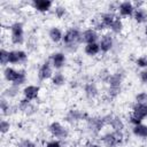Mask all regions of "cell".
<instances>
[{
	"instance_id": "1",
	"label": "cell",
	"mask_w": 147,
	"mask_h": 147,
	"mask_svg": "<svg viewBox=\"0 0 147 147\" xmlns=\"http://www.w3.org/2000/svg\"><path fill=\"white\" fill-rule=\"evenodd\" d=\"M82 29L79 26L72 25L69 26L63 34L62 39V47L68 53H76L82 45Z\"/></svg>"
},
{
	"instance_id": "2",
	"label": "cell",
	"mask_w": 147,
	"mask_h": 147,
	"mask_svg": "<svg viewBox=\"0 0 147 147\" xmlns=\"http://www.w3.org/2000/svg\"><path fill=\"white\" fill-rule=\"evenodd\" d=\"M84 123H85V132L92 138H99L101 131L106 126L103 117L98 115H90Z\"/></svg>"
},
{
	"instance_id": "3",
	"label": "cell",
	"mask_w": 147,
	"mask_h": 147,
	"mask_svg": "<svg viewBox=\"0 0 147 147\" xmlns=\"http://www.w3.org/2000/svg\"><path fill=\"white\" fill-rule=\"evenodd\" d=\"M8 30H9V40L11 45L22 46L25 42V30L23 22L15 21L10 23Z\"/></svg>"
},
{
	"instance_id": "4",
	"label": "cell",
	"mask_w": 147,
	"mask_h": 147,
	"mask_svg": "<svg viewBox=\"0 0 147 147\" xmlns=\"http://www.w3.org/2000/svg\"><path fill=\"white\" fill-rule=\"evenodd\" d=\"M147 118V105L133 102L131 106V113L127 117V122L133 126L144 123Z\"/></svg>"
},
{
	"instance_id": "5",
	"label": "cell",
	"mask_w": 147,
	"mask_h": 147,
	"mask_svg": "<svg viewBox=\"0 0 147 147\" xmlns=\"http://www.w3.org/2000/svg\"><path fill=\"white\" fill-rule=\"evenodd\" d=\"M99 140L103 147H119L124 140L125 136L124 132H116V131H107L99 137Z\"/></svg>"
},
{
	"instance_id": "6",
	"label": "cell",
	"mask_w": 147,
	"mask_h": 147,
	"mask_svg": "<svg viewBox=\"0 0 147 147\" xmlns=\"http://www.w3.org/2000/svg\"><path fill=\"white\" fill-rule=\"evenodd\" d=\"M47 130H48V133L51 134V137L53 139H57V140H61V141L67 140L70 136V129L67 125L59 122V121L51 122Z\"/></svg>"
},
{
	"instance_id": "7",
	"label": "cell",
	"mask_w": 147,
	"mask_h": 147,
	"mask_svg": "<svg viewBox=\"0 0 147 147\" xmlns=\"http://www.w3.org/2000/svg\"><path fill=\"white\" fill-rule=\"evenodd\" d=\"M90 114L83 109L79 108H70L67 110V113L63 116V121L69 125H77L82 122H85L88 118Z\"/></svg>"
},
{
	"instance_id": "8",
	"label": "cell",
	"mask_w": 147,
	"mask_h": 147,
	"mask_svg": "<svg viewBox=\"0 0 147 147\" xmlns=\"http://www.w3.org/2000/svg\"><path fill=\"white\" fill-rule=\"evenodd\" d=\"M29 61L28 52L24 49L15 48L9 52V64L13 67H23Z\"/></svg>"
},
{
	"instance_id": "9",
	"label": "cell",
	"mask_w": 147,
	"mask_h": 147,
	"mask_svg": "<svg viewBox=\"0 0 147 147\" xmlns=\"http://www.w3.org/2000/svg\"><path fill=\"white\" fill-rule=\"evenodd\" d=\"M83 93L87 100H90V101L96 100L100 95V90H99L96 82L94 79L87 78L83 84Z\"/></svg>"
},
{
	"instance_id": "10",
	"label": "cell",
	"mask_w": 147,
	"mask_h": 147,
	"mask_svg": "<svg viewBox=\"0 0 147 147\" xmlns=\"http://www.w3.org/2000/svg\"><path fill=\"white\" fill-rule=\"evenodd\" d=\"M17 107H18V113L23 114L26 117L34 116L38 113V110H39V107L33 101L26 100L24 98H22V99H20L17 101Z\"/></svg>"
},
{
	"instance_id": "11",
	"label": "cell",
	"mask_w": 147,
	"mask_h": 147,
	"mask_svg": "<svg viewBox=\"0 0 147 147\" xmlns=\"http://www.w3.org/2000/svg\"><path fill=\"white\" fill-rule=\"evenodd\" d=\"M126 77V71L124 68H117L114 72L110 74L106 85L109 87H118V88H123V83L124 79Z\"/></svg>"
},
{
	"instance_id": "12",
	"label": "cell",
	"mask_w": 147,
	"mask_h": 147,
	"mask_svg": "<svg viewBox=\"0 0 147 147\" xmlns=\"http://www.w3.org/2000/svg\"><path fill=\"white\" fill-rule=\"evenodd\" d=\"M115 42H116V39H115L113 33H110V32L101 33L100 39H99V46H100L101 53L102 54H108V53L113 52Z\"/></svg>"
},
{
	"instance_id": "13",
	"label": "cell",
	"mask_w": 147,
	"mask_h": 147,
	"mask_svg": "<svg viewBox=\"0 0 147 147\" xmlns=\"http://www.w3.org/2000/svg\"><path fill=\"white\" fill-rule=\"evenodd\" d=\"M48 60L55 71L62 70L67 64V54L62 51H55L49 54Z\"/></svg>"
},
{
	"instance_id": "14",
	"label": "cell",
	"mask_w": 147,
	"mask_h": 147,
	"mask_svg": "<svg viewBox=\"0 0 147 147\" xmlns=\"http://www.w3.org/2000/svg\"><path fill=\"white\" fill-rule=\"evenodd\" d=\"M53 75H54V68L52 67L49 60L47 59L39 65L37 70V77L39 82H46V80H51Z\"/></svg>"
},
{
	"instance_id": "15",
	"label": "cell",
	"mask_w": 147,
	"mask_h": 147,
	"mask_svg": "<svg viewBox=\"0 0 147 147\" xmlns=\"http://www.w3.org/2000/svg\"><path fill=\"white\" fill-rule=\"evenodd\" d=\"M22 95L26 100L36 101L40 96V86L34 84H28L22 88Z\"/></svg>"
},
{
	"instance_id": "16",
	"label": "cell",
	"mask_w": 147,
	"mask_h": 147,
	"mask_svg": "<svg viewBox=\"0 0 147 147\" xmlns=\"http://www.w3.org/2000/svg\"><path fill=\"white\" fill-rule=\"evenodd\" d=\"M136 10V7L133 5L132 1L125 0V1H121L118 3V9H117V15L119 17H124V18H129L133 16V13Z\"/></svg>"
},
{
	"instance_id": "17",
	"label": "cell",
	"mask_w": 147,
	"mask_h": 147,
	"mask_svg": "<svg viewBox=\"0 0 147 147\" xmlns=\"http://www.w3.org/2000/svg\"><path fill=\"white\" fill-rule=\"evenodd\" d=\"M30 5L32 9H34L37 13H40V14H46L51 11L54 7L53 1L51 0H32Z\"/></svg>"
},
{
	"instance_id": "18",
	"label": "cell",
	"mask_w": 147,
	"mask_h": 147,
	"mask_svg": "<svg viewBox=\"0 0 147 147\" xmlns=\"http://www.w3.org/2000/svg\"><path fill=\"white\" fill-rule=\"evenodd\" d=\"M100 33L95 31L93 28H87L82 31V44L87 45V44H93V42H99L100 39Z\"/></svg>"
},
{
	"instance_id": "19",
	"label": "cell",
	"mask_w": 147,
	"mask_h": 147,
	"mask_svg": "<svg viewBox=\"0 0 147 147\" xmlns=\"http://www.w3.org/2000/svg\"><path fill=\"white\" fill-rule=\"evenodd\" d=\"M20 94H22V88L20 86H16L14 84H8L3 90H2V93H1V96L8 99L9 101L11 100H15L20 96Z\"/></svg>"
},
{
	"instance_id": "20",
	"label": "cell",
	"mask_w": 147,
	"mask_h": 147,
	"mask_svg": "<svg viewBox=\"0 0 147 147\" xmlns=\"http://www.w3.org/2000/svg\"><path fill=\"white\" fill-rule=\"evenodd\" d=\"M63 34H64V32L60 26H52V28H49V30L47 32L48 39L53 44H61L62 39H63Z\"/></svg>"
},
{
	"instance_id": "21",
	"label": "cell",
	"mask_w": 147,
	"mask_h": 147,
	"mask_svg": "<svg viewBox=\"0 0 147 147\" xmlns=\"http://www.w3.org/2000/svg\"><path fill=\"white\" fill-rule=\"evenodd\" d=\"M18 76V69L14 68L13 65H8L2 69V77L8 84H14Z\"/></svg>"
},
{
	"instance_id": "22",
	"label": "cell",
	"mask_w": 147,
	"mask_h": 147,
	"mask_svg": "<svg viewBox=\"0 0 147 147\" xmlns=\"http://www.w3.org/2000/svg\"><path fill=\"white\" fill-rule=\"evenodd\" d=\"M132 20L134 21L136 24H147V8L145 6L136 8Z\"/></svg>"
},
{
	"instance_id": "23",
	"label": "cell",
	"mask_w": 147,
	"mask_h": 147,
	"mask_svg": "<svg viewBox=\"0 0 147 147\" xmlns=\"http://www.w3.org/2000/svg\"><path fill=\"white\" fill-rule=\"evenodd\" d=\"M109 126L111 127L113 131H116V132H124L125 130V122L124 119L119 116V115H113L111 117V121L109 123Z\"/></svg>"
},
{
	"instance_id": "24",
	"label": "cell",
	"mask_w": 147,
	"mask_h": 147,
	"mask_svg": "<svg viewBox=\"0 0 147 147\" xmlns=\"http://www.w3.org/2000/svg\"><path fill=\"white\" fill-rule=\"evenodd\" d=\"M102 22V24L105 25V28L107 30H109V28L111 26V24L114 23V21L116 20V17L118 16L116 13H110V11H103L101 14L98 15Z\"/></svg>"
},
{
	"instance_id": "25",
	"label": "cell",
	"mask_w": 147,
	"mask_h": 147,
	"mask_svg": "<svg viewBox=\"0 0 147 147\" xmlns=\"http://www.w3.org/2000/svg\"><path fill=\"white\" fill-rule=\"evenodd\" d=\"M83 51H84V54L86 56H88V57H95V56H98L101 53L99 42H93V44L84 45Z\"/></svg>"
},
{
	"instance_id": "26",
	"label": "cell",
	"mask_w": 147,
	"mask_h": 147,
	"mask_svg": "<svg viewBox=\"0 0 147 147\" xmlns=\"http://www.w3.org/2000/svg\"><path fill=\"white\" fill-rule=\"evenodd\" d=\"M65 83H67V77L61 70L60 71H55L53 77L51 78V85L53 87H61Z\"/></svg>"
},
{
	"instance_id": "27",
	"label": "cell",
	"mask_w": 147,
	"mask_h": 147,
	"mask_svg": "<svg viewBox=\"0 0 147 147\" xmlns=\"http://www.w3.org/2000/svg\"><path fill=\"white\" fill-rule=\"evenodd\" d=\"M131 132L134 137L140 139H147V124L140 123L138 125H133L131 127Z\"/></svg>"
},
{
	"instance_id": "28",
	"label": "cell",
	"mask_w": 147,
	"mask_h": 147,
	"mask_svg": "<svg viewBox=\"0 0 147 147\" xmlns=\"http://www.w3.org/2000/svg\"><path fill=\"white\" fill-rule=\"evenodd\" d=\"M124 31V23H123V20L122 17L117 16L116 20L114 21V23L111 24V26L109 28V32L113 33L114 36H119L122 34Z\"/></svg>"
},
{
	"instance_id": "29",
	"label": "cell",
	"mask_w": 147,
	"mask_h": 147,
	"mask_svg": "<svg viewBox=\"0 0 147 147\" xmlns=\"http://www.w3.org/2000/svg\"><path fill=\"white\" fill-rule=\"evenodd\" d=\"M0 113H1V117H3V118H9V117L14 116L15 114H17V113H18L17 102H16V103H11V102H10L6 108L1 109V110H0Z\"/></svg>"
},
{
	"instance_id": "30",
	"label": "cell",
	"mask_w": 147,
	"mask_h": 147,
	"mask_svg": "<svg viewBox=\"0 0 147 147\" xmlns=\"http://www.w3.org/2000/svg\"><path fill=\"white\" fill-rule=\"evenodd\" d=\"M28 80V74H26V70L24 68H18V76L14 83V85L16 86H20V87H24L25 86V83Z\"/></svg>"
},
{
	"instance_id": "31",
	"label": "cell",
	"mask_w": 147,
	"mask_h": 147,
	"mask_svg": "<svg viewBox=\"0 0 147 147\" xmlns=\"http://www.w3.org/2000/svg\"><path fill=\"white\" fill-rule=\"evenodd\" d=\"M53 15L57 18V20H62L63 17L67 16L68 14V9L65 6L63 5H55V7H53Z\"/></svg>"
},
{
	"instance_id": "32",
	"label": "cell",
	"mask_w": 147,
	"mask_h": 147,
	"mask_svg": "<svg viewBox=\"0 0 147 147\" xmlns=\"http://www.w3.org/2000/svg\"><path fill=\"white\" fill-rule=\"evenodd\" d=\"M122 93V88H118V87H109L107 86V90H106V96L108 100H115L116 98L119 96V94Z\"/></svg>"
},
{
	"instance_id": "33",
	"label": "cell",
	"mask_w": 147,
	"mask_h": 147,
	"mask_svg": "<svg viewBox=\"0 0 147 147\" xmlns=\"http://www.w3.org/2000/svg\"><path fill=\"white\" fill-rule=\"evenodd\" d=\"M9 52L10 51L5 47H1V49H0V63H1L2 68L8 67V64H9Z\"/></svg>"
},
{
	"instance_id": "34",
	"label": "cell",
	"mask_w": 147,
	"mask_h": 147,
	"mask_svg": "<svg viewBox=\"0 0 147 147\" xmlns=\"http://www.w3.org/2000/svg\"><path fill=\"white\" fill-rule=\"evenodd\" d=\"M11 130V123L7 119V118H3L1 117V121H0V133L2 137H5L7 133H9Z\"/></svg>"
},
{
	"instance_id": "35",
	"label": "cell",
	"mask_w": 147,
	"mask_h": 147,
	"mask_svg": "<svg viewBox=\"0 0 147 147\" xmlns=\"http://www.w3.org/2000/svg\"><path fill=\"white\" fill-rule=\"evenodd\" d=\"M91 28H93L95 31H98L99 33H101V32H105L107 29L105 28V25L102 24V22H101V20H100V17L99 16H96V17H94L93 20H92V25H91Z\"/></svg>"
},
{
	"instance_id": "36",
	"label": "cell",
	"mask_w": 147,
	"mask_h": 147,
	"mask_svg": "<svg viewBox=\"0 0 147 147\" xmlns=\"http://www.w3.org/2000/svg\"><path fill=\"white\" fill-rule=\"evenodd\" d=\"M134 65L141 70L147 69V54H142L134 60Z\"/></svg>"
},
{
	"instance_id": "37",
	"label": "cell",
	"mask_w": 147,
	"mask_h": 147,
	"mask_svg": "<svg viewBox=\"0 0 147 147\" xmlns=\"http://www.w3.org/2000/svg\"><path fill=\"white\" fill-rule=\"evenodd\" d=\"M15 147H37V144L29 138H23L16 142Z\"/></svg>"
},
{
	"instance_id": "38",
	"label": "cell",
	"mask_w": 147,
	"mask_h": 147,
	"mask_svg": "<svg viewBox=\"0 0 147 147\" xmlns=\"http://www.w3.org/2000/svg\"><path fill=\"white\" fill-rule=\"evenodd\" d=\"M110 71H109V69H107V68H102L99 72H98V79L101 82V83H103V84H106L107 83V80H108V78H109V76H110Z\"/></svg>"
},
{
	"instance_id": "39",
	"label": "cell",
	"mask_w": 147,
	"mask_h": 147,
	"mask_svg": "<svg viewBox=\"0 0 147 147\" xmlns=\"http://www.w3.org/2000/svg\"><path fill=\"white\" fill-rule=\"evenodd\" d=\"M133 101L136 103H145V105H147V92L146 91L138 92L134 95V100Z\"/></svg>"
},
{
	"instance_id": "40",
	"label": "cell",
	"mask_w": 147,
	"mask_h": 147,
	"mask_svg": "<svg viewBox=\"0 0 147 147\" xmlns=\"http://www.w3.org/2000/svg\"><path fill=\"white\" fill-rule=\"evenodd\" d=\"M44 147H64V144H63V141H61V140L51 139V140H47V141L45 142Z\"/></svg>"
},
{
	"instance_id": "41",
	"label": "cell",
	"mask_w": 147,
	"mask_h": 147,
	"mask_svg": "<svg viewBox=\"0 0 147 147\" xmlns=\"http://www.w3.org/2000/svg\"><path fill=\"white\" fill-rule=\"evenodd\" d=\"M139 80L144 85H147V69L140 70V72H139Z\"/></svg>"
},
{
	"instance_id": "42",
	"label": "cell",
	"mask_w": 147,
	"mask_h": 147,
	"mask_svg": "<svg viewBox=\"0 0 147 147\" xmlns=\"http://www.w3.org/2000/svg\"><path fill=\"white\" fill-rule=\"evenodd\" d=\"M118 3H119V2H109L108 6H107V11H110V13H117Z\"/></svg>"
},
{
	"instance_id": "43",
	"label": "cell",
	"mask_w": 147,
	"mask_h": 147,
	"mask_svg": "<svg viewBox=\"0 0 147 147\" xmlns=\"http://www.w3.org/2000/svg\"><path fill=\"white\" fill-rule=\"evenodd\" d=\"M85 147H103L101 144H99V142H94V141H90V142H87V145L85 146Z\"/></svg>"
},
{
	"instance_id": "44",
	"label": "cell",
	"mask_w": 147,
	"mask_h": 147,
	"mask_svg": "<svg viewBox=\"0 0 147 147\" xmlns=\"http://www.w3.org/2000/svg\"><path fill=\"white\" fill-rule=\"evenodd\" d=\"M142 33H144V38L147 40V24L144 26V30H142Z\"/></svg>"
},
{
	"instance_id": "45",
	"label": "cell",
	"mask_w": 147,
	"mask_h": 147,
	"mask_svg": "<svg viewBox=\"0 0 147 147\" xmlns=\"http://www.w3.org/2000/svg\"><path fill=\"white\" fill-rule=\"evenodd\" d=\"M146 121H147V118H146Z\"/></svg>"
}]
</instances>
